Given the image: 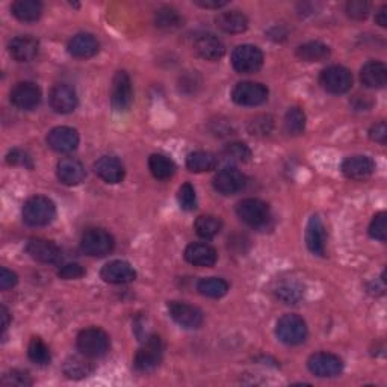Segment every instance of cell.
I'll return each mask as SVG.
<instances>
[{
  "label": "cell",
  "mask_w": 387,
  "mask_h": 387,
  "mask_svg": "<svg viewBox=\"0 0 387 387\" xmlns=\"http://www.w3.org/2000/svg\"><path fill=\"white\" fill-rule=\"evenodd\" d=\"M96 175L106 183L115 185L125 179L126 170L121 160L114 156H101L94 164Z\"/></svg>",
  "instance_id": "cb8c5ba5"
},
{
  "label": "cell",
  "mask_w": 387,
  "mask_h": 387,
  "mask_svg": "<svg viewBox=\"0 0 387 387\" xmlns=\"http://www.w3.org/2000/svg\"><path fill=\"white\" fill-rule=\"evenodd\" d=\"M100 277L110 284H126L137 279V271L125 260H112L101 268Z\"/></svg>",
  "instance_id": "ac0fdd59"
},
{
  "label": "cell",
  "mask_w": 387,
  "mask_h": 387,
  "mask_svg": "<svg viewBox=\"0 0 387 387\" xmlns=\"http://www.w3.org/2000/svg\"><path fill=\"white\" fill-rule=\"evenodd\" d=\"M351 105L355 110H368L372 108V100L368 96H354Z\"/></svg>",
  "instance_id": "f5cc1de1"
},
{
  "label": "cell",
  "mask_w": 387,
  "mask_h": 387,
  "mask_svg": "<svg viewBox=\"0 0 387 387\" xmlns=\"http://www.w3.org/2000/svg\"><path fill=\"white\" fill-rule=\"evenodd\" d=\"M134 103V89L132 80L126 71H117L112 79L110 88V105L115 112H127Z\"/></svg>",
  "instance_id": "ba28073f"
},
{
  "label": "cell",
  "mask_w": 387,
  "mask_h": 387,
  "mask_svg": "<svg viewBox=\"0 0 387 387\" xmlns=\"http://www.w3.org/2000/svg\"><path fill=\"white\" fill-rule=\"evenodd\" d=\"M194 4L198 5L200 8H206V9H220V8L227 5L226 0H196Z\"/></svg>",
  "instance_id": "db71d44e"
},
{
  "label": "cell",
  "mask_w": 387,
  "mask_h": 387,
  "mask_svg": "<svg viewBox=\"0 0 387 387\" xmlns=\"http://www.w3.org/2000/svg\"><path fill=\"white\" fill-rule=\"evenodd\" d=\"M304 288L297 281H281L276 288V297L283 304H297L303 300Z\"/></svg>",
  "instance_id": "d590c367"
},
{
  "label": "cell",
  "mask_w": 387,
  "mask_h": 387,
  "mask_svg": "<svg viewBox=\"0 0 387 387\" xmlns=\"http://www.w3.org/2000/svg\"><path fill=\"white\" fill-rule=\"evenodd\" d=\"M148 168L151 171V175L159 180H167L172 177V175L176 172L175 162L165 155H159V153L148 158Z\"/></svg>",
  "instance_id": "d6a6232c"
},
{
  "label": "cell",
  "mask_w": 387,
  "mask_h": 387,
  "mask_svg": "<svg viewBox=\"0 0 387 387\" xmlns=\"http://www.w3.org/2000/svg\"><path fill=\"white\" fill-rule=\"evenodd\" d=\"M185 259L194 267L210 268L217 263L218 254L217 250L206 242H194L189 243L185 250Z\"/></svg>",
  "instance_id": "d6986e66"
},
{
  "label": "cell",
  "mask_w": 387,
  "mask_h": 387,
  "mask_svg": "<svg viewBox=\"0 0 387 387\" xmlns=\"http://www.w3.org/2000/svg\"><path fill=\"white\" fill-rule=\"evenodd\" d=\"M0 318H2V331H6L8 325H9V312L5 305L0 307Z\"/></svg>",
  "instance_id": "9f6ffc18"
},
{
  "label": "cell",
  "mask_w": 387,
  "mask_h": 387,
  "mask_svg": "<svg viewBox=\"0 0 387 387\" xmlns=\"http://www.w3.org/2000/svg\"><path fill=\"white\" fill-rule=\"evenodd\" d=\"M9 55L13 56L17 63H30L38 56L39 43L38 39L30 35H20L15 37L8 46Z\"/></svg>",
  "instance_id": "ffe728a7"
},
{
  "label": "cell",
  "mask_w": 387,
  "mask_h": 387,
  "mask_svg": "<svg viewBox=\"0 0 387 387\" xmlns=\"http://www.w3.org/2000/svg\"><path fill=\"white\" fill-rule=\"evenodd\" d=\"M194 229H196L197 235L200 238L213 239L220 235V231L222 229V221L218 217H213V215H201L196 220Z\"/></svg>",
  "instance_id": "e575fe53"
},
{
  "label": "cell",
  "mask_w": 387,
  "mask_h": 387,
  "mask_svg": "<svg viewBox=\"0 0 387 387\" xmlns=\"http://www.w3.org/2000/svg\"><path fill=\"white\" fill-rule=\"evenodd\" d=\"M231 99L239 106H260L268 100V88L259 82H239L231 91Z\"/></svg>",
  "instance_id": "30bf717a"
},
{
  "label": "cell",
  "mask_w": 387,
  "mask_h": 387,
  "mask_svg": "<svg viewBox=\"0 0 387 387\" xmlns=\"http://www.w3.org/2000/svg\"><path fill=\"white\" fill-rule=\"evenodd\" d=\"M360 80L368 88H383L387 84V67L380 61H369L362 67Z\"/></svg>",
  "instance_id": "4316f807"
},
{
  "label": "cell",
  "mask_w": 387,
  "mask_h": 387,
  "mask_svg": "<svg viewBox=\"0 0 387 387\" xmlns=\"http://www.w3.org/2000/svg\"><path fill=\"white\" fill-rule=\"evenodd\" d=\"M49 103L58 114H71L77 108V94L68 84H58L49 94Z\"/></svg>",
  "instance_id": "2e32d148"
},
{
  "label": "cell",
  "mask_w": 387,
  "mask_h": 387,
  "mask_svg": "<svg viewBox=\"0 0 387 387\" xmlns=\"http://www.w3.org/2000/svg\"><path fill=\"white\" fill-rule=\"evenodd\" d=\"M197 291L208 298H221L229 292V283L218 277L201 279L197 284Z\"/></svg>",
  "instance_id": "836d02e7"
},
{
  "label": "cell",
  "mask_w": 387,
  "mask_h": 387,
  "mask_svg": "<svg viewBox=\"0 0 387 387\" xmlns=\"http://www.w3.org/2000/svg\"><path fill=\"white\" fill-rule=\"evenodd\" d=\"M218 158L209 151H194L186 158V168L192 172H208L215 170Z\"/></svg>",
  "instance_id": "1f68e13d"
},
{
  "label": "cell",
  "mask_w": 387,
  "mask_h": 387,
  "mask_svg": "<svg viewBox=\"0 0 387 387\" xmlns=\"http://www.w3.org/2000/svg\"><path fill=\"white\" fill-rule=\"evenodd\" d=\"M247 179L242 172L235 167H227L217 172L213 177V188L222 196H235L246 188Z\"/></svg>",
  "instance_id": "4fadbf2b"
},
{
  "label": "cell",
  "mask_w": 387,
  "mask_h": 387,
  "mask_svg": "<svg viewBox=\"0 0 387 387\" xmlns=\"http://www.w3.org/2000/svg\"><path fill=\"white\" fill-rule=\"evenodd\" d=\"M182 23H183V17L179 14L177 9L171 6L160 8L155 14V25L159 29L175 30V29H179Z\"/></svg>",
  "instance_id": "8d00e7d4"
},
{
  "label": "cell",
  "mask_w": 387,
  "mask_h": 387,
  "mask_svg": "<svg viewBox=\"0 0 387 387\" xmlns=\"http://www.w3.org/2000/svg\"><path fill=\"white\" fill-rule=\"evenodd\" d=\"M319 82L330 94H345L346 91L351 89L353 75L348 68L342 65H331L322 70Z\"/></svg>",
  "instance_id": "9c48e42d"
},
{
  "label": "cell",
  "mask_w": 387,
  "mask_h": 387,
  "mask_svg": "<svg viewBox=\"0 0 387 387\" xmlns=\"http://www.w3.org/2000/svg\"><path fill=\"white\" fill-rule=\"evenodd\" d=\"M374 170H375L374 160L369 156H363V155L346 158L342 164V172L345 175V177H348L351 180L368 179L372 176Z\"/></svg>",
  "instance_id": "603a6c76"
},
{
  "label": "cell",
  "mask_w": 387,
  "mask_h": 387,
  "mask_svg": "<svg viewBox=\"0 0 387 387\" xmlns=\"http://www.w3.org/2000/svg\"><path fill=\"white\" fill-rule=\"evenodd\" d=\"M217 26L226 34H242L248 29V18L241 11H226L217 17Z\"/></svg>",
  "instance_id": "f1b7e54d"
},
{
  "label": "cell",
  "mask_w": 387,
  "mask_h": 387,
  "mask_svg": "<svg viewBox=\"0 0 387 387\" xmlns=\"http://www.w3.org/2000/svg\"><path fill=\"white\" fill-rule=\"evenodd\" d=\"M231 65L241 75H253L263 65L262 50L251 44L238 46L231 53Z\"/></svg>",
  "instance_id": "8992f818"
},
{
  "label": "cell",
  "mask_w": 387,
  "mask_h": 387,
  "mask_svg": "<svg viewBox=\"0 0 387 387\" xmlns=\"http://www.w3.org/2000/svg\"><path fill=\"white\" fill-rule=\"evenodd\" d=\"M99 47V42L94 35L77 34L70 39L68 53L77 59H88L97 55Z\"/></svg>",
  "instance_id": "484cf974"
},
{
  "label": "cell",
  "mask_w": 387,
  "mask_h": 387,
  "mask_svg": "<svg viewBox=\"0 0 387 387\" xmlns=\"http://www.w3.org/2000/svg\"><path fill=\"white\" fill-rule=\"evenodd\" d=\"M13 15L25 23H32L42 17L43 4L38 0H17L11 8Z\"/></svg>",
  "instance_id": "f546056e"
},
{
  "label": "cell",
  "mask_w": 387,
  "mask_h": 387,
  "mask_svg": "<svg viewBox=\"0 0 387 387\" xmlns=\"http://www.w3.org/2000/svg\"><path fill=\"white\" fill-rule=\"evenodd\" d=\"M27 355H29L30 360H32L37 364H39V366L49 364L50 359H52L49 346L39 338L30 339L29 346H27Z\"/></svg>",
  "instance_id": "ab89813d"
},
{
  "label": "cell",
  "mask_w": 387,
  "mask_h": 387,
  "mask_svg": "<svg viewBox=\"0 0 387 387\" xmlns=\"http://www.w3.org/2000/svg\"><path fill=\"white\" fill-rule=\"evenodd\" d=\"M177 200H179V205L183 210L191 212L197 208V194L191 183H183V185L180 186L179 194H177Z\"/></svg>",
  "instance_id": "7bdbcfd3"
},
{
  "label": "cell",
  "mask_w": 387,
  "mask_h": 387,
  "mask_svg": "<svg viewBox=\"0 0 387 387\" xmlns=\"http://www.w3.org/2000/svg\"><path fill=\"white\" fill-rule=\"evenodd\" d=\"M6 162L9 165H18V167H25V168H34V162L32 158H30L26 151L14 148L8 153Z\"/></svg>",
  "instance_id": "7dc6e473"
},
{
  "label": "cell",
  "mask_w": 387,
  "mask_h": 387,
  "mask_svg": "<svg viewBox=\"0 0 387 387\" xmlns=\"http://www.w3.org/2000/svg\"><path fill=\"white\" fill-rule=\"evenodd\" d=\"M307 368L313 375L321 376V379H331V376H338L343 371V362L334 354L317 353L310 355Z\"/></svg>",
  "instance_id": "7c38bea8"
},
{
  "label": "cell",
  "mask_w": 387,
  "mask_h": 387,
  "mask_svg": "<svg viewBox=\"0 0 387 387\" xmlns=\"http://www.w3.org/2000/svg\"><path fill=\"white\" fill-rule=\"evenodd\" d=\"M162 355H164V343L159 336H151L141 348L138 350L134 366L139 372H151L155 371L162 362Z\"/></svg>",
  "instance_id": "277c9868"
},
{
  "label": "cell",
  "mask_w": 387,
  "mask_h": 387,
  "mask_svg": "<svg viewBox=\"0 0 387 387\" xmlns=\"http://www.w3.org/2000/svg\"><path fill=\"white\" fill-rule=\"evenodd\" d=\"M85 276V269L79 263H67L58 271V277L63 280H77Z\"/></svg>",
  "instance_id": "c3c4849f"
},
{
  "label": "cell",
  "mask_w": 387,
  "mask_h": 387,
  "mask_svg": "<svg viewBox=\"0 0 387 387\" xmlns=\"http://www.w3.org/2000/svg\"><path fill=\"white\" fill-rule=\"evenodd\" d=\"M236 213L250 227H263L271 220V210L267 203L258 198H246L238 203Z\"/></svg>",
  "instance_id": "52a82bcc"
},
{
  "label": "cell",
  "mask_w": 387,
  "mask_h": 387,
  "mask_svg": "<svg viewBox=\"0 0 387 387\" xmlns=\"http://www.w3.org/2000/svg\"><path fill=\"white\" fill-rule=\"evenodd\" d=\"M221 156L230 164H246L251 159V150L243 142H230L222 148Z\"/></svg>",
  "instance_id": "74e56055"
},
{
  "label": "cell",
  "mask_w": 387,
  "mask_h": 387,
  "mask_svg": "<svg viewBox=\"0 0 387 387\" xmlns=\"http://www.w3.org/2000/svg\"><path fill=\"white\" fill-rule=\"evenodd\" d=\"M247 129L253 137H268L274 129V120L271 115H258L250 121Z\"/></svg>",
  "instance_id": "60d3db41"
},
{
  "label": "cell",
  "mask_w": 387,
  "mask_h": 387,
  "mask_svg": "<svg viewBox=\"0 0 387 387\" xmlns=\"http://www.w3.org/2000/svg\"><path fill=\"white\" fill-rule=\"evenodd\" d=\"M210 132L213 135H217L220 138L222 137H229V135H233L235 134V129H233L231 123L229 120H215L210 123Z\"/></svg>",
  "instance_id": "681fc988"
},
{
  "label": "cell",
  "mask_w": 387,
  "mask_h": 387,
  "mask_svg": "<svg viewBox=\"0 0 387 387\" xmlns=\"http://www.w3.org/2000/svg\"><path fill=\"white\" fill-rule=\"evenodd\" d=\"M194 52L205 61H218L226 53V46L213 34H203L194 42Z\"/></svg>",
  "instance_id": "7402d4cb"
},
{
  "label": "cell",
  "mask_w": 387,
  "mask_h": 387,
  "mask_svg": "<svg viewBox=\"0 0 387 387\" xmlns=\"http://www.w3.org/2000/svg\"><path fill=\"white\" fill-rule=\"evenodd\" d=\"M297 56L304 63H322L330 58V47L321 42H309L297 49Z\"/></svg>",
  "instance_id": "4dcf8cb0"
},
{
  "label": "cell",
  "mask_w": 387,
  "mask_h": 387,
  "mask_svg": "<svg viewBox=\"0 0 387 387\" xmlns=\"http://www.w3.org/2000/svg\"><path fill=\"white\" fill-rule=\"evenodd\" d=\"M168 312L170 317L180 327L194 330L198 329L203 324V313L196 305H191L185 301H170L168 303Z\"/></svg>",
  "instance_id": "8fae6325"
},
{
  "label": "cell",
  "mask_w": 387,
  "mask_h": 387,
  "mask_svg": "<svg viewBox=\"0 0 387 387\" xmlns=\"http://www.w3.org/2000/svg\"><path fill=\"white\" fill-rule=\"evenodd\" d=\"M2 384L5 386H18V387H25V386H32V380L27 372L23 371H9L2 376Z\"/></svg>",
  "instance_id": "bcb514c9"
},
{
  "label": "cell",
  "mask_w": 387,
  "mask_h": 387,
  "mask_svg": "<svg viewBox=\"0 0 387 387\" xmlns=\"http://www.w3.org/2000/svg\"><path fill=\"white\" fill-rule=\"evenodd\" d=\"M23 221L30 227H44L49 226L56 217L55 203L43 196L30 197L22 210Z\"/></svg>",
  "instance_id": "6da1fadb"
},
{
  "label": "cell",
  "mask_w": 387,
  "mask_h": 387,
  "mask_svg": "<svg viewBox=\"0 0 387 387\" xmlns=\"http://www.w3.org/2000/svg\"><path fill=\"white\" fill-rule=\"evenodd\" d=\"M76 345L80 354L87 355V357H101L109 351V336L101 329L89 327L79 333Z\"/></svg>",
  "instance_id": "7a4b0ae2"
},
{
  "label": "cell",
  "mask_w": 387,
  "mask_h": 387,
  "mask_svg": "<svg viewBox=\"0 0 387 387\" xmlns=\"http://www.w3.org/2000/svg\"><path fill=\"white\" fill-rule=\"evenodd\" d=\"M26 253L34 260H37L39 263H47V265L58 263L61 260V258H63L61 248L56 246L53 241L42 239V238L29 239L26 243Z\"/></svg>",
  "instance_id": "5bb4252c"
},
{
  "label": "cell",
  "mask_w": 387,
  "mask_h": 387,
  "mask_svg": "<svg viewBox=\"0 0 387 387\" xmlns=\"http://www.w3.org/2000/svg\"><path fill=\"white\" fill-rule=\"evenodd\" d=\"M369 235L371 238L380 242H384L387 239V215L384 212L374 217L369 226Z\"/></svg>",
  "instance_id": "ee69618b"
},
{
  "label": "cell",
  "mask_w": 387,
  "mask_h": 387,
  "mask_svg": "<svg viewBox=\"0 0 387 387\" xmlns=\"http://www.w3.org/2000/svg\"><path fill=\"white\" fill-rule=\"evenodd\" d=\"M179 88L183 94L192 96L197 94L201 88V77L197 71H188V73L182 75L179 79Z\"/></svg>",
  "instance_id": "b9f144b4"
},
{
  "label": "cell",
  "mask_w": 387,
  "mask_h": 387,
  "mask_svg": "<svg viewBox=\"0 0 387 387\" xmlns=\"http://www.w3.org/2000/svg\"><path fill=\"white\" fill-rule=\"evenodd\" d=\"M369 138L375 142H380V144H386L387 141V126L384 121H380L371 127L369 130Z\"/></svg>",
  "instance_id": "816d5d0a"
},
{
  "label": "cell",
  "mask_w": 387,
  "mask_h": 387,
  "mask_svg": "<svg viewBox=\"0 0 387 387\" xmlns=\"http://www.w3.org/2000/svg\"><path fill=\"white\" fill-rule=\"evenodd\" d=\"M56 176L64 185L76 186L85 179V167L82 162L75 158H64L58 162Z\"/></svg>",
  "instance_id": "44dd1931"
},
{
  "label": "cell",
  "mask_w": 387,
  "mask_h": 387,
  "mask_svg": "<svg viewBox=\"0 0 387 387\" xmlns=\"http://www.w3.org/2000/svg\"><path fill=\"white\" fill-rule=\"evenodd\" d=\"M11 103L22 110H32L42 103V89L34 82H18L11 89Z\"/></svg>",
  "instance_id": "9a60e30c"
},
{
  "label": "cell",
  "mask_w": 387,
  "mask_h": 387,
  "mask_svg": "<svg viewBox=\"0 0 387 387\" xmlns=\"http://www.w3.org/2000/svg\"><path fill=\"white\" fill-rule=\"evenodd\" d=\"M371 5L364 0H350L346 4V14L353 20H364L369 15Z\"/></svg>",
  "instance_id": "f6af8a7d"
},
{
  "label": "cell",
  "mask_w": 387,
  "mask_h": 387,
  "mask_svg": "<svg viewBox=\"0 0 387 387\" xmlns=\"http://www.w3.org/2000/svg\"><path fill=\"white\" fill-rule=\"evenodd\" d=\"M305 246L315 256H325V227L318 215H313L307 222Z\"/></svg>",
  "instance_id": "d4e9b609"
},
{
  "label": "cell",
  "mask_w": 387,
  "mask_h": 387,
  "mask_svg": "<svg viewBox=\"0 0 387 387\" xmlns=\"http://www.w3.org/2000/svg\"><path fill=\"white\" fill-rule=\"evenodd\" d=\"M375 23L379 25V26H381V27H386V26H387V6H386V5L381 6V8H380V11L376 13V15H375Z\"/></svg>",
  "instance_id": "11a10c76"
},
{
  "label": "cell",
  "mask_w": 387,
  "mask_h": 387,
  "mask_svg": "<svg viewBox=\"0 0 387 387\" xmlns=\"http://www.w3.org/2000/svg\"><path fill=\"white\" fill-rule=\"evenodd\" d=\"M64 375L70 380H84L94 372V364L87 355H71L63 366Z\"/></svg>",
  "instance_id": "83f0119b"
},
{
  "label": "cell",
  "mask_w": 387,
  "mask_h": 387,
  "mask_svg": "<svg viewBox=\"0 0 387 387\" xmlns=\"http://www.w3.org/2000/svg\"><path fill=\"white\" fill-rule=\"evenodd\" d=\"M277 338L286 345H300L307 339V325L298 315L288 313L277 321Z\"/></svg>",
  "instance_id": "3957f363"
},
{
  "label": "cell",
  "mask_w": 387,
  "mask_h": 387,
  "mask_svg": "<svg viewBox=\"0 0 387 387\" xmlns=\"http://www.w3.org/2000/svg\"><path fill=\"white\" fill-rule=\"evenodd\" d=\"M17 281H18V279H17L15 272L9 271L6 268L0 269V289H2V291L13 289L17 284Z\"/></svg>",
  "instance_id": "f907efd6"
},
{
  "label": "cell",
  "mask_w": 387,
  "mask_h": 387,
  "mask_svg": "<svg viewBox=\"0 0 387 387\" xmlns=\"http://www.w3.org/2000/svg\"><path fill=\"white\" fill-rule=\"evenodd\" d=\"M284 127L286 132L292 137L301 135L305 130V114L301 108L293 106L286 112V117H284Z\"/></svg>",
  "instance_id": "f35d334b"
},
{
  "label": "cell",
  "mask_w": 387,
  "mask_h": 387,
  "mask_svg": "<svg viewBox=\"0 0 387 387\" xmlns=\"http://www.w3.org/2000/svg\"><path fill=\"white\" fill-rule=\"evenodd\" d=\"M115 247V241L109 231L103 229H89L80 239V248L88 256L103 258L112 253Z\"/></svg>",
  "instance_id": "5b68a950"
},
{
  "label": "cell",
  "mask_w": 387,
  "mask_h": 387,
  "mask_svg": "<svg viewBox=\"0 0 387 387\" xmlns=\"http://www.w3.org/2000/svg\"><path fill=\"white\" fill-rule=\"evenodd\" d=\"M47 146L58 153L75 151L79 146L77 130L68 126H58L49 132Z\"/></svg>",
  "instance_id": "e0dca14e"
}]
</instances>
